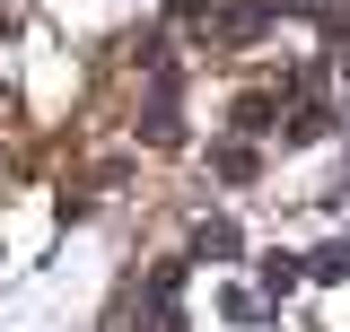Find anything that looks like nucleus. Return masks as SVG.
<instances>
[{"mask_svg": "<svg viewBox=\"0 0 350 332\" xmlns=\"http://www.w3.org/2000/svg\"><path fill=\"white\" fill-rule=\"evenodd\" d=\"M306 280H324V289H333V280H350V236H333L324 253H306Z\"/></svg>", "mask_w": 350, "mask_h": 332, "instance_id": "nucleus-4", "label": "nucleus"}, {"mask_svg": "<svg viewBox=\"0 0 350 332\" xmlns=\"http://www.w3.org/2000/svg\"><path fill=\"white\" fill-rule=\"evenodd\" d=\"M342 70H350V53H342Z\"/></svg>", "mask_w": 350, "mask_h": 332, "instance_id": "nucleus-11", "label": "nucleus"}, {"mask_svg": "<svg viewBox=\"0 0 350 332\" xmlns=\"http://www.w3.org/2000/svg\"><path fill=\"white\" fill-rule=\"evenodd\" d=\"M211 166L228 175V184H245V175H254V149H245V140H219V149H211Z\"/></svg>", "mask_w": 350, "mask_h": 332, "instance_id": "nucleus-6", "label": "nucleus"}, {"mask_svg": "<svg viewBox=\"0 0 350 332\" xmlns=\"http://www.w3.org/2000/svg\"><path fill=\"white\" fill-rule=\"evenodd\" d=\"M175 289H184V262H158L149 271V306H175Z\"/></svg>", "mask_w": 350, "mask_h": 332, "instance_id": "nucleus-8", "label": "nucleus"}, {"mask_svg": "<svg viewBox=\"0 0 350 332\" xmlns=\"http://www.w3.org/2000/svg\"><path fill=\"white\" fill-rule=\"evenodd\" d=\"M237 131H245V140H262V131H280V105H271V96H237Z\"/></svg>", "mask_w": 350, "mask_h": 332, "instance_id": "nucleus-3", "label": "nucleus"}, {"mask_svg": "<svg viewBox=\"0 0 350 332\" xmlns=\"http://www.w3.org/2000/svg\"><path fill=\"white\" fill-rule=\"evenodd\" d=\"M298 280H306V271H298V253H271V262H262V289H271V297H289Z\"/></svg>", "mask_w": 350, "mask_h": 332, "instance_id": "nucleus-7", "label": "nucleus"}, {"mask_svg": "<svg viewBox=\"0 0 350 332\" xmlns=\"http://www.w3.org/2000/svg\"><path fill=\"white\" fill-rule=\"evenodd\" d=\"M324 131H333V114H324V105H298V114L280 123V140H289V149H306V140H324Z\"/></svg>", "mask_w": 350, "mask_h": 332, "instance_id": "nucleus-5", "label": "nucleus"}, {"mask_svg": "<svg viewBox=\"0 0 350 332\" xmlns=\"http://www.w3.org/2000/svg\"><path fill=\"white\" fill-rule=\"evenodd\" d=\"M167 9H175V18H202V0H167Z\"/></svg>", "mask_w": 350, "mask_h": 332, "instance_id": "nucleus-10", "label": "nucleus"}, {"mask_svg": "<svg viewBox=\"0 0 350 332\" xmlns=\"http://www.w3.org/2000/svg\"><path fill=\"white\" fill-rule=\"evenodd\" d=\"M193 253H202V262H237V253H245V236H237L228 219H202V236H193Z\"/></svg>", "mask_w": 350, "mask_h": 332, "instance_id": "nucleus-2", "label": "nucleus"}, {"mask_svg": "<svg viewBox=\"0 0 350 332\" xmlns=\"http://www.w3.org/2000/svg\"><path fill=\"white\" fill-rule=\"evenodd\" d=\"M262 27H271V9H219V18H211V36H219V44H254Z\"/></svg>", "mask_w": 350, "mask_h": 332, "instance_id": "nucleus-1", "label": "nucleus"}, {"mask_svg": "<svg viewBox=\"0 0 350 332\" xmlns=\"http://www.w3.org/2000/svg\"><path fill=\"white\" fill-rule=\"evenodd\" d=\"M333 36H350V0H333Z\"/></svg>", "mask_w": 350, "mask_h": 332, "instance_id": "nucleus-9", "label": "nucleus"}]
</instances>
